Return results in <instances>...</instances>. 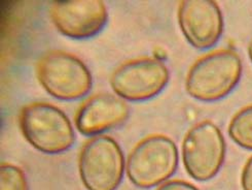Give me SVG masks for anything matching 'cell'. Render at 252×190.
I'll use <instances>...</instances> for the list:
<instances>
[{"label":"cell","mask_w":252,"mask_h":190,"mask_svg":"<svg viewBox=\"0 0 252 190\" xmlns=\"http://www.w3.org/2000/svg\"><path fill=\"white\" fill-rule=\"evenodd\" d=\"M130 109L119 95L100 92L90 96L75 114V125L84 136L99 135L118 127L129 118Z\"/></svg>","instance_id":"cell-10"},{"label":"cell","mask_w":252,"mask_h":190,"mask_svg":"<svg viewBox=\"0 0 252 190\" xmlns=\"http://www.w3.org/2000/svg\"><path fill=\"white\" fill-rule=\"evenodd\" d=\"M36 75L47 92L62 100L82 98L93 85L92 74L84 61L65 51H50L41 56Z\"/></svg>","instance_id":"cell-4"},{"label":"cell","mask_w":252,"mask_h":190,"mask_svg":"<svg viewBox=\"0 0 252 190\" xmlns=\"http://www.w3.org/2000/svg\"><path fill=\"white\" fill-rule=\"evenodd\" d=\"M241 183L244 190H252V156L244 166Z\"/></svg>","instance_id":"cell-14"},{"label":"cell","mask_w":252,"mask_h":190,"mask_svg":"<svg viewBox=\"0 0 252 190\" xmlns=\"http://www.w3.org/2000/svg\"><path fill=\"white\" fill-rule=\"evenodd\" d=\"M50 16L62 35L72 38H89L105 26L108 14L100 0L55 1L51 3Z\"/></svg>","instance_id":"cell-8"},{"label":"cell","mask_w":252,"mask_h":190,"mask_svg":"<svg viewBox=\"0 0 252 190\" xmlns=\"http://www.w3.org/2000/svg\"><path fill=\"white\" fill-rule=\"evenodd\" d=\"M242 70V60L235 51H214L191 65L186 89L194 99L216 102L233 91L241 79Z\"/></svg>","instance_id":"cell-1"},{"label":"cell","mask_w":252,"mask_h":190,"mask_svg":"<svg viewBox=\"0 0 252 190\" xmlns=\"http://www.w3.org/2000/svg\"><path fill=\"white\" fill-rule=\"evenodd\" d=\"M19 121L23 136L42 153H63L75 142L71 121L52 104L36 102L26 105L21 110Z\"/></svg>","instance_id":"cell-2"},{"label":"cell","mask_w":252,"mask_h":190,"mask_svg":"<svg viewBox=\"0 0 252 190\" xmlns=\"http://www.w3.org/2000/svg\"><path fill=\"white\" fill-rule=\"evenodd\" d=\"M157 190H199L196 186L182 181V180H171L163 183Z\"/></svg>","instance_id":"cell-13"},{"label":"cell","mask_w":252,"mask_h":190,"mask_svg":"<svg viewBox=\"0 0 252 190\" xmlns=\"http://www.w3.org/2000/svg\"><path fill=\"white\" fill-rule=\"evenodd\" d=\"M0 190H29L24 171L15 164L1 163Z\"/></svg>","instance_id":"cell-12"},{"label":"cell","mask_w":252,"mask_h":190,"mask_svg":"<svg viewBox=\"0 0 252 190\" xmlns=\"http://www.w3.org/2000/svg\"><path fill=\"white\" fill-rule=\"evenodd\" d=\"M248 55H249V58H250V60L252 62V40L250 41L249 46H248Z\"/></svg>","instance_id":"cell-15"},{"label":"cell","mask_w":252,"mask_h":190,"mask_svg":"<svg viewBox=\"0 0 252 190\" xmlns=\"http://www.w3.org/2000/svg\"><path fill=\"white\" fill-rule=\"evenodd\" d=\"M170 79L164 62L156 58H138L122 63L110 76L112 90L130 102L151 99L163 91Z\"/></svg>","instance_id":"cell-7"},{"label":"cell","mask_w":252,"mask_h":190,"mask_svg":"<svg viewBox=\"0 0 252 190\" xmlns=\"http://www.w3.org/2000/svg\"><path fill=\"white\" fill-rule=\"evenodd\" d=\"M228 135L240 147L252 150V106L239 111L228 125Z\"/></svg>","instance_id":"cell-11"},{"label":"cell","mask_w":252,"mask_h":190,"mask_svg":"<svg viewBox=\"0 0 252 190\" xmlns=\"http://www.w3.org/2000/svg\"><path fill=\"white\" fill-rule=\"evenodd\" d=\"M178 166V149L170 138L147 137L133 148L126 164L130 181L139 188H153L167 181Z\"/></svg>","instance_id":"cell-3"},{"label":"cell","mask_w":252,"mask_h":190,"mask_svg":"<svg viewBox=\"0 0 252 190\" xmlns=\"http://www.w3.org/2000/svg\"><path fill=\"white\" fill-rule=\"evenodd\" d=\"M226 145L221 130L209 120L194 124L182 143V159L188 174L200 182L209 181L221 169Z\"/></svg>","instance_id":"cell-6"},{"label":"cell","mask_w":252,"mask_h":190,"mask_svg":"<svg viewBox=\"0 0 252 190\" xmlns=\"http://www.w3.org/2000/svg\"><path fill=\"white\" fill-rule=\"evenodd\" d=\"M178 22L183 36L199 50L213 47L222 35L221 10L212 0H183L178 7Z\"/></svg>","instance_id":"cell-9"},{"label":"cell","mask_w":252,"mask_h":190,"mask_svg":"<svg viewBox=\"0 0 252 190\" xmlns=\"http://www.w3.org/2000/svg\"><path fill=\"white\" fill-rule=\"evenodd\" d=\"M125 166L122 148L111 137H94L82 147L78 170L88 190H116L123 180Z\"/></svg>","instance_id":"cell-5"}]
</instances>
